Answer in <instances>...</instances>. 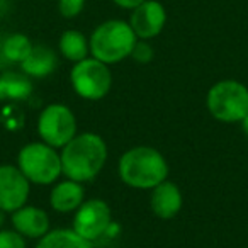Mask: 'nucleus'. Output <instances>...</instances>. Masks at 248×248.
<instances>
[{"mask_svg": "<svg viewBox=\"0 0 248 248\" xmlns=\"http://www.w3.org/2000/svg\"><path fill=\"white\" fill-rule=\"evenodd\" d=\"M32 43L31 39L26 34H21V32H14V34L7 36L2 43V55L7 62L11 63H19L21 65L26 58L29 56L32 49Z\"/></svg>", "mask_w": 248, "mask_h": 248, "instance_id": "obj_18", "label": "nucleus"}, {"mask_svg": "<svg viewBox=\"0 0 248 248\" xmlns=\"http://www.w3.org/2000/svg\"><path fill=\"white\" fill-rule=\"evenodd\" d=\"M0 248H26V240L16 230H0Z\"/></svg>", "mask_w": 248, "mask_h": 248, "instance_id": "obj_20", "label": "nucleus"}, {"mask_svg": "<svg viewBox=\"0 0 248 248\" xmlns=\"http://www.w3.org/2000/svg\"><path fill=\"white\" fill-rule=\"evenodd\" d=\"M12 224L14 230L26 238H43L49 231V217L46 211L28 204L12 213Z\"/></svg>", "mask_w": 248, "mask_h": 248, "instance_id": "obj_11", "label": "nucleus"}, {"mask_svg": "<svg viewBox=\"0 0 248 248\" xmlns=\"http://www.w3.org/2000/svg\"><path fill=\"white\" fill-rule=\"evenodd\" d=\"M62 172L75 182H89L102 170L107 160L106 141L99 135L83 133L77 135L63 146Z\"/></svg>", "mask_w": 248, "mask_h": 248, "instance_id": "obj_1", "label": "nucleus"}, {"mask_svg": "<svg viewBox=\"0 0 248 248\" xmlns=\"http://www.w3.org/2000/svg\"><path fill=\"white\" fill-rule=\"evenodd\" d=\"M211 116L223 123H241L248 114V87L236 80H221L207 92Z\"/></svg>", "mask_w": 248, "mask_h": 248, "instance_id": "obj_5", "label": "nucleus"}, {"mask_svg": "<svg viewBox=\"0 0 248 248\" xmlns=\"http://www.w3.org/2000/svg\"><path fill=\"white\" fill-rule=\"evenodd\" d=\"M114 4L117 5V7L121 9H128V11H133V9H136L138 5H141L145 0H112Z\"/></svg>", "mask_w": 248, "mask_h": 248, "instance_id": "obj_22", "label": "nucleus"}, {"mask_svg": "<svg viewBox=\"0 0 248 248\" xmlns=\"http://www.w3.org/2000/svg\"><path fill=\"white\" fill-rule=\"evenodd\" d=\"M153 48L150 46V43L146 41V39H138L135 45V48H133L131 51V58L135 60V62L138 63H150L153 60Z\"/></svg>", "mask_w": 248, "mask_h": 248, "instance_id": "obj_21", "label": "nucleus"}, {"mask_svg": "<svg viewBox=\"0 0 248 248\" xmlns=\"http://www.w3.org/2000/svg\"><path fill=\"white\" fill-rule=\"evenodd\" d=\"M167 24V11L158 0H145L133 9L129 26L138 39H153L163 31Z\"/></svg>", "mask_w": 248, "mask_h": 248, "instance_id": "obj_10", "label": "nucleus"}, {"mask_svg": "<svg viewBox=\"0 0 248 248\" xmlns=\"http://www.w3.org/2000/svg\"><path fill=\"white\" fill-rule=\"evenodd\" d=\"M119 177L133 189H153L169 177V163L158 150L136 146L124 153L117 165Z\"/></svg>", "mask_w": 248, "mask_h": 248, "instance_id": "obj_2", "label": "nucleus"}, {"mask_svg": "<svg viewBox=\"0 0 248 248\" xmlns=\"http://www.w3.org/2000/svg\"><path fill=\"white\" fill-rule=\"evenodd\" d=\"M31 93V82L28 75L7 72L0 75V100L14 99L21 100Z\"/></svg>", "mask_w": 248, "mask_h": 248, "instance_id": "obj_17", "label": "nucleus"}, {"mask_svg": "<svg viewBox=\"0 0 248 248\" xmlns=\"http://www.w3.org/2000/svg\"><path fill=\"white\" fill-rule=\"evenodd\" d=\"M70 82L77 93L87 100H100L112 87V73L109 65L97 58H85L75 63L70 72Z\"/></svg>", "mask_w": 248, "mask_h": 248, "instance_id": "obj_6", "label": "nucleus"}, {"mask_svg": "<svg viewBox=\"0 0 248 248\" xmlns=\"http://www.w3.org/2000/svg\"><path fill=\"white\" fill-rule=\"evenodd\" d=\"M153 213L162 219H172L182 209V192L173 182L163 180L156 187H153L150 197Z\"/></svg>", "mask_w": 248, "mask_h": 248, "instance_id": "obj_12", "label": "nucleus"}, {"mask_svg": "<svg viewBox=\"0 0 248 248\" xmlns=\"http://www.w3.org/2000/svg\"><path fill=\"white\" fill-rule=\"evenodd\" d=\"M29 180L16 165H0V209L14 213L26 206L29 197Z\"/></svg>", "mask_w": 248, "mask_h": 248, "instance_id": "obj_9", "label": "nucleus"}, {"mask_svg": "<svg viewBox=\"0 0 248 248\" xmlns=\"http://www.w3.org/2000/svg\"><path fill=\"white\" fill-rule=\"evenodd\" d=\"M136 41L138 38L129 22L121 19H110L99 24L89 38L92 56L106 65H114L131 56Z\"/></svg>", "mask_w": 248, "mask_h": 248, "instance_id": "obj_3", "label": "nucleus"}, {"mask_svg": "<svg viewBox=\"0 0 248 248\" xmlns=\"http://www.w3.org/2000/svg\"><path fill=\"white\" fill-rule=\"evenodd\" d=\"M36 248H92L90 241L83 240L82 236L73 230H55L48 231L43 238H39V243Z\"/></svg>", "mask_w": 248, "mask_h": 248, "instance_id": "obj_16", "label": "nucleus"}, {"mask_svg": "<svg viewBox=\"0 0 248 248\" xmlns=\"http://www.w3.org/2000/svg\"><path fill=\"white\" fill-rule=\"evenodd\" d=\"M85 189L80 182L68 179L56 184L49 196V204L56 213H73L83 204Z\"/></svg>", "mask_w": 248, "mask_h": 248, "instance_id": "obj_13", "label": "nucleus"}, {"mask_svg": "<svg viewBox=\"0 0 248 248\" xmlns=\"http://www.w3.org/2000/svg\"><path fill=\"white\" fill-rule=\"evenodd\" d=\"M4 213H5V211H2V209H0V228L4 226V221H5V216H4Z\"/></svg>", "mask_w": 248, "mask_h": 248, "instance_id": "obj_24", "label": "nucleus"}, {"mask_svg": "<svg viewBox=\"0 0 248 248\" xmlns=\"http://www.w3.org/2000/svg\"><path fill=\"white\" fill-rule=\"evenodd\" d=\"M56 65H58L56 53L49 46L36 45L32 46L28 58L21 63V68L24 75L34 77V78H45L49 73H53Z\"/></svg>", "mask_w": 248, "mask_h": 248, "instance_id": "obj_14", "label": "nucleus"}, {"mask_svg": "<svg viewBox=\"0 0 248 248\" xmlns=\"http://www.w3.org/2000/svg\"><path fill=\"white\" fill-rule=\"evenodd\" d=\"M17 167L29 182L38 186H49L63 173L60 153L43 141L26 145L19 152Z\"/></svg>", "mask_w": 248, "mask_h": 248, "instance_id": "obj_4", "label": "nucleus"}, {"mask_svg": "<svg viewBox=\"0 0 248 248\" xmlns=\"http://www.w3.org/2000/svg\"><path fill=\"white\" fill-rule=\"evenodd\" d=\"M58 49L63 58H66L68 62L78 63L82 60L89 58L90 43L83 32L77 31V29H68L60 36Z\"/></svg>", "mask_w": 248, "mask_h": 248, "instance_id": "obj_15", "label": "nucleus"}, {"mask_svg": "<svg viewBox=\"0 0 248 248\" xmlns=\"http://www.w3.org/2000/svg\"><path fill=\"white\" fill-rule=\"evenodd\" d=\"M85 0H58V11L65 19H73L82 14Z\"/></svg>", "mask_w": 248, "mask_h": 248, "instance_id": "obj_19", "label": "nucleus"}, {"mask_svg": "<svg viewBox=\"0 0 248 248\" xmlns=\"http://www.w3.org/2000/svg\"><path fill=\"white\" fill-rule=\"evenodd\" d=\"M38 135L46 145L63 148L77 136V119L72 109L63 104L45 107L38 117Z\"/></svg>", "mask_w": 248, "mask_h": 248, "instance_id": "obj_7", "label": "nucleus"}, {"mask_svg": "<svg viewBox=\"0 0 248 248\" xmlns=\"http://www.w3.org/2000/svg\"><path fill=\"white\" fill-rule=\"evenodd\" d=\"M112 223L110 207L102 199L83 201V204L75 211L73 231L87 241H93L107 233Z\"/></svg>", "mask_w": 248, "mask_h": 248, "instance_id": "obj_8", "label": "nucleus"}, {"mask_svg": "<svg viewBox=\"0 0 248 248\" xmlns=\"http://www.w3.org/2000/svg\"><path fill=\"white\" fill-rule=\"evenodd\" d=\"M241 128H243V133H245V135L248 136V114L243 117V119H241Z\"/></svg>", "mask_w": 248, "mask_h": 248, "instance_id": "obj_23", "label": "nucleus"}]
</instances>
